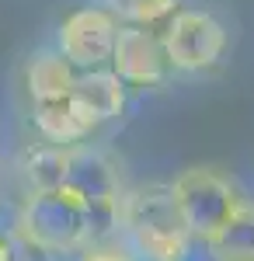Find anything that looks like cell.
Returning <instances> with one entry per match:
<instances>
[{
    "label": "cell",
    "mask_w": 254,
    "mask_h": 261,
    "mask_svg": "<svg viewBox=\"0 0 254 261\" xmlns=\"http://www.w3.org/2000/svg\"><path fill=\"white\" fill-rule=\"evenodd\" d=\"M32 122L39 129L42 143H53V146H80L94 133V125L80 115L77 108L70 105V98L63 101H45V105H32Z\"/></svg>",
    "instance_id": "cell-10"
},
{
    "label": "cell",
    "mask_w": 254,
    "mask_h": 261,
    "mask_svg": "<svg viewBox=\"0 0 254 261\" xmlns=\"http://www.w3.org/2000/svg\"><path fill=\"white\" fill-rule=\"evenodd\" d=\"M21 241L42 258L87 247V209L66 192H32L21 202Z\"/></svg>",
    "instance_id": "cell-2"
},
{
    "label": "cell",
    "mask_w": 254,
    "mask_h": 261,
    "mask_svg": "<svg viewBox=\"0 0 254 261\" xmlns=\"http://www.w3.org/2000/svg\"><path fill=\"white\" fill-rule=\"evenodd\" d=\"M167 66L181 73H202L223 60L226 53V28L209 14L195 7H181L160 32Z\"/></svg>",
    "instance_id": "cell-4"
},
{
    "label": "cell",
    "mask_w": 254,
    "mask_h": 261,
    "mask_svg": "<svg viewBox=\"0 0 254 261\" xmlns=\"http://www.w3.org/2000/svg\"><path fill=\"white\" fill-rule=\"evenodd\" d=\"M66 171V146L53 143H32L21 153V178L28 181L32 192H59Z\"/></svg>",
    "instance_id": "cell-12"
},
{
    "label": "cell",
    "mask_w": 254,
    "mask_h": 261,
    "mask_svg": "<svg viewBox=\"0 0 254 261\" xmlns=\"http://www.w3.org/2000/svg\"><path fill=\"white\" fill-rule=\"evenodd\" d=\"M108 70L125 87H157V84H164L167 73H171V66H167V53H164L160 32L157 28L122 24Z\"/></svg>",
    "instance_id": "cell-7"
},
{
    "label": "cell",
    "mask_w": 254,
    "mask_h": 261,
    "mask_svg": "<svg viewBox=\"0 0 254 261\" xmlns=\"http://www.w3.org/2000/svg\"><path fill=\"white\" fill-rule=\"evenodd\" d=\"M73 81H77V70L63 60L56 49H42L24 63V91H28L32 105L70 98Z\"/></svg>",
    "instance_id": "cell-9"
},
{
    "label": "cell",
    "mask_w": 254,
    "mask_h": 261,
    "mask_svg": "<svg viewBox=\"0 0 254 261\" xmlns=\"http://www.w3.org/2000/svg\"><path fill=\"white\" fill-rule=\"evenodd\" d=\"M171 199L177 205V216L185 223L192 241H209L223 223L230 220L240 205V192L234 188V181L223 178L213 167H188L181 171L171 185Z\"/></svg>",
    "instance_id": "cell-3"
},
{
    "label": "cell",
    "mask_w": 254,
    "mask_h": 261,
    "mask_svg": "<svg viewBox=\"0 0 254 261\" xmlns=\"http://www.w3.org/2000/svg\"><path fill=\"white\" fill-rule=\"evenodd\" d=\"M118 24L105 7L87 4L77 7L73 14H66L56 35V53L70 63L77 73H91V70H108L112 53H115Z\"/></svg>",
    "instance_id": "cell-5"
},
{
    "label": "cell",
    "mask_w": 254,
    "mask_h": 261,
    "mask_svg": "<svg viewBox=\"0 0 254 261\" xmlns=\"http://www.w3.org/2000/svg\"><path fill=\"white\" fill-rule=\"evenodd\" d=\"M118 237L122 247L139 261H185L192 247L167 185H139L122 192Z\"/></svg>",
    "instance_id": "cell-1"
},
{
    "label": "cell",
    "mask_w": 254,
    "mask_h": 261,
    "mask_svg": "<svg viewBox=\"0 0 254 261\" xmlns=\"http://www.w3.org/2000/svg\"><path fill=\"white\" fill-rule=\"evenodd\" d=\"M118 24H133V28H157L167 24L181 11V0H98Z\"/></svg>",
    "instance_id": "cell-13"
},
{
    "label": "cell",
    "mask_w": 254,
    "mask_h": 261,
    "mask_svg": "<svg viewBox=\"0 0 254 261\" xmlns=\"http://www.w3.org/2000/svg\"><path fill=\"white\" fill-rule=\"evenodd\" d=\"M70 105L98 129L101 122H112L122 115V108H125V84L118 81L112 70L77 73L73 91H70Z\"/></svg>",
    "instance_id": "cell-8"
},
{
    "label": "cell",
    "mask_w": 254,
    "mask_h": 261,
    "mask_svg": "<svg viewBox=\"0 0 254 261\" xmlns=\"http://www.w3.org/2000/svg\"><path fill=\"white\" fill-rule=\"evenodd\" d=\"M59 192L77 199L84 209H98V205H118L125 188H122L118 164L105 150L80 143L66 150V171H63Z\"/></svg>",
    "instance_id": "cell-6"
},
{
    "label": "cell",
    "mask_w": 254,
    "mask_h": 261,
    "mask_svg": "<svg viewBox=\"0 0 254 261\" xmlns=\"http://www.w3.org/2000/svg\"><path fill=\"white\" fill-rule=\"evenodd\" d=\"M77 261H136L122 241H112V244H91V247H84L77 254Z\"/></svg>",
    "instance_id": "cell-15"
},
{
    "label": "cell",
    "mask_w": 254,
    "mask_h": 261,
    "mask_svg": "<svg viewBox=\"0 0 254 261\" xmlns=\"http://www.w3.org/2000/svg\"><path fill=\"white\" fill-rule=\"evenodd\" d=\"M21 241V202L0 195V251Z\"/></svg>",
    "instance_id": "cell-14"
},
{
    "label": "cell",
    "mask_w": 254,
    "mask_h": 261,
    "mask_svg": "<svg viewBox=\"0 0 254 261\" xmlns=\"http://www.w3.org/2000/svg\"><path fill=\"white\" fill-rule=\"evenodd\" d=\"M213 261H254V202H240L237 213L206 241Z\"/></svg>",
    "instance_id": "cell-11"
}]
</instances>
